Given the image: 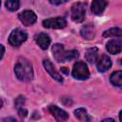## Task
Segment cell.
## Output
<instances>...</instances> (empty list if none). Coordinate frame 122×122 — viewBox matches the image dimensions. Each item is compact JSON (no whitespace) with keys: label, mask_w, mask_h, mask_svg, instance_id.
Instances as JSON below:
<instances>
[{"label":"cell","mask_w":122,"mask_h":122,"mask_svg":"<svg viewBox=\"0 0 122 122\" xmlns=\"http://www.w3.org/2000/svg\"><path fill=\"white\" fill-rule=\"evenodd\" d=\"M43 66H44V68L46 69V71L50 73V75H51L53 79H55V80H56L57 82H59V83H63V81H64L63 77L59 74L58 71H56V70L54 69V67H53V65L51 63V61L45 59V60L43 61Z\"/></svg>","instance_id":"cell-10"},{"label":"cell","mask_w":122,"mask_h":122,"mask_svg":"<svg viewBox=\"0 0 122 122\" xmlns=\"http://www.w3.org/2000/svg\"><path fill=\"white\" fill-rule=\"evenodd\" d=\"M101 122H115V121H114V119H112V118H107V119L102 120Z\"/></svg>","instance_id":"cell-25"},{"label":"cell","mask_w":122,"mask_h":122,"mask_svg":"<svg viewBox=\"0 0 122 122\" xmlns=\"http://www.w3.org/2000/svg\"><path fill=\"white\" fill-rule=\"evenodd\" d=\"M28 38V34L25 30L17 28L14 29L10 36H9V43L13 47H19L23 42H25Z\"/></svg>","instance_id":"cell-4"},{"label":"cell","mask_w":122,"mask_h":122,"mask_svg":"<svg viewBox=\"0 0 122 122\" xmlns=\"http://www.w3.org/2000/svg\"><path fill=\"white\" fill-rule=\"evenodd\" d=\"M52 53L57 62H66V61H71L76 59L79 56V53L75 50L71 51H66L62 44H54L52 46Z\"/></svg>","instance_id":"cell-2"},{"label":"cell","mask_w":122,"mask_h":122,"mask_svg":"<svg viewBox=\"0 0 122 122\" xmlns=\"http://www.w3.org/2000/svg\"><path fill=\"white\" fill-rule=\"evenodd\" d=\"M108 3L106 1H101V0H94L92 2V5H91V10L92 11V13L96 14V15H99L101 14L105 8L107 7Z\"/></svg>","instance_id":"cell-13"},{"label":"cell","mask_w":122,"mask_h":122,"mask_svg":"<svg viewBox=\"0 0 122 122\" xmlns=\"http://www.w3.org/2000/svg\"><path fill=\"white\" fill-rule=\"evenodd\" d=\"M80 34L82 37H84L85 39L91 40L94 37L95 34V30H94V27L92 25H85L84 27L81 28L80 30Z\"/></svg>","instance_id":"cell-14"},{"label":"cell","mask_w":122,"mask_h":122,"mask_svg":"<svg viewBox=\"0 0 122 122\" xmlns=\"http://www.w3.org/2000/svg\"><path fill=\"white\" fill-rule=\"evenodd\" d=\"M67 26L65 17L48 18L43 21V27L47 29H63Z\"/></svg>","instance_id":"cell-6"},{"label":"cell","mask_w":122,"mask_h":122,"mask_svg":"<svg viewBox=\"0 0 122 122\" xmlns=\"http://www.w3.org/2000/svg\"><path fill=\"white\" fill-rule=\"evenodd\" d=\"M104 37H121L122 36V29L120 28H111L108 30L103 32Z\"/></svg>","instance_id":"cell-18"},{"label":"cell","mask_w":122,"mask_h":122,"mask_svg":"<svg viewBox=\"0 0 122 122\" xmlns=\"http://www.w3.org/2000/svg\"><path fill=\"white\" fill-rule=\"evenodd\" d=\"M24 104H25V97L22 96V95L18 96L14 101V105H15V108L17 110H19L21 108H24Z\"/></svg>","instance_id":"cell-20"},{"label":"cell","mask_w":122,"mask_h":122,"mask_svg":"<svg viewBox=\"0 0 122 122\" xmlns=\"http://www.w3.org/2000/svg\"><path fill=\"white\" fill-rule=\"evenodd\" d=\"M35 41L42 50H47L51 44V38L47 33L40 32L35 36Z\"/></svg>","instance_id":"cell-11"},{"label":"cell","mask_w":122,"mask_h":122,"mask_svg":"<svg viewBox=\"0 0 122 122\" xmlns=\"http://www.w3.org/2000/svg\"><path fill=\"white\" fill-rule=\"evenodd\" d=\"M49 110L51 112V113L52 114V116L55 118V120L57 122H65L68 118H69V114L67 112H65L64 110L58 108L57 106L51 105L49 107Z\"/></svg>","instance_id":"cell-8"},{"label":"cell","mask_w":122,"mask_h":122,"mask_svg":"<svg viewBox=\"0 0 122 122\" xmlns=\"http://www.w3.org/2000/svg\"><path fill=\"white\" fill-rule=\"evenodd\" d=\"M86 16L85 4L82 2L74 3L71 7V19L76 23H81L84 21Z\"/></svg>","instance_id":"cell-5"},{"label":"cell","mask_w":122,"mask_h":122,"mask_svg":"<svg viewBox=\"0 0 122 122\" xmlns=\"http://www.w3.org/2000/svg\"><path fill=\"white\" fill-rule=\"evenodd\" d=\"M14 73L16 77L24 82H29L33 77L32 66L26 58L20 57L14 65Z\"/></svg>","instance_id":"cell-1"},{"label":"cell","mask_w":122,"mask_h":122,"mask_svg":"<svg viewBox=\"0 0 122 122\" xmlns=\"http://www.w3.org/2000/svg\"><path fill=\"white\" fill-rule=\"evenodd\" d=\"M74 115H75V117L78 120H80L82 122H90L92 120L91 115L88 113L87 110L84 109V108H78V109H76L74 111Z\"/></svg>","instance_id":"cell-15"},{"label":"cell","mask_w":122,"mask_h":122,"mask_svg":"<svg viewBox=\"0 0 122 122\" xmlns=\"http://www.w3.org/2000/svg\"><path fill=\"white\" fill-rule=\"evenodd\" d=\"M107 51L112 54H117L122 51V39L114 38L108 41L106 45Z\"/></svg>","instance_id":"cell-9"},{"label":"cell","mask_w":122,"mask_h":122,"mask_svg":"<svg viewBox=\"0 0 122 122\" xmlns=\"http://www.w3.org/2000/svg\"><path fill=\"white\" fill-rule=\"evenodd\" d=\"M5 5H6V7H7V9H8L9 10L14 11V10H18L20 3H19V1H17V0H9V1H6Z\"/></svg>","instance_id":"cell-19"},{"label":"cell","mask_w":122,"mask_h":122,"mask_svg":"<svg viewBox=\"0 0 122 122\" xmlns=\"http://www.w3.org/2000/svg\"><path fill=\"white\" fill-rule=\"evenodd\" d=\"M4 53H5V48H4V46L3 45H1V59L3 58V56H4Z\"/></svg>","instance_id":"cell-24"},{"label":"cell","mask_w":122,"mask_h":122,"mask_svg":"<svg viewBox=\"0 0 122 122\" xmlns=\"http://www.w3.org/2000/svg\"><path fill=\"white\" fill-rule=\"evenodd\" d=\"M66 2H67L66 0H58V1H56V0H51L50 1V3L52 4V5H61V4H64Z\"/></svg>","instance_id":"cell-22"},{"label":"cell","mask_w":122,"mask_h":122,"mask_svg":"<svg viewBox=\"0 0 122 122\" xmlns=\"http://www.w3.org/2000/svg\"><path fill=\"white\" fill-rule=\"evenodd\" d=\"M112 67V61L109 56L107 55H102L98 61H97V70L100 72L107 71L110 68Z\"/></svg>","instance_id":"cell-12"},{"label":"cell","mask_w":122,"mask_h":122,"mask_svg":"<svg viewBox=\"0 0 122 122\" xmlns=\"http://www.w3.org/2000/svg\"><path fill=\"white\" fill-rule=\"evenodd\" d=\"M3 122H18L14 117H5L3 118Z\"/></svg>","instance_id":"cell-23"},{"label":"cell","mask_w":122,"mask_h":122,"mask_svg":"<svg viewBox=\"0 0 122 122\" xmlns=\"http://www.w3.org/2000/svg\"><path fill=\"white\" fill-rule=\"evenodd\" d=\"M119 120H120V122H122V111L119 112Z\"/></svg>","instance_id":"cell-26"},{"label":"cell","mask_w":122,"mask_h":122,"mask_svg":"<svg viewBox=\"0 0 122 122\" xmlns=\"http://www.w3.org/2000/svg\"><path fill=\"white\" fill-rule=\"evenodd\" d=\"M18 18L19 20L25 25V26H30V25H33L36 20H37V16L36 14L32 11V10H24L22 11L21 13L18 14Z\"/></svg>","instance_id":"cell-7"},{"label":"cell","mask_w":122,"mask_h":122,"mask_svg":"<svg viewBox=\"0 0 122 122\" xmlns=\"http://www.w3.org/2000/svg\"><path fill=\"white\" fill-rule=\"evenodd\" d=\"M71 73L72 76L78 80H86L90 76V71L88 69V66L82 61H78L73 65Z\"/></svg>","instance_id":"cell-3"},{"label":"cell","mask_w":122,"mask_h":122,"mask_svg":"<svg viewBox=\"0 0 122 122\" xmlns=\"http://www.w3.org/2000/svg\"><path fill=\"white\" fill-rule=\"evenodd\" d=\"M110 81L113 86L122 89V71L112 72L110 77Z\"/></svg>","instance_id":"cell-16"},{"label":"cell","mask_w":122,"mask_h":122,"mask_svg":"<svg viewBox=\"0 0 122 122\" xmlns=\"http://www.w3.org/2000/svg\"><path fill=\"white\" fill-rule=\"evenodd\" d=\"M98 49L93 47L89 49L86 51V59L87 61H89L90 63H95L96 61H98Z\"/></svg>","instance_id":"cell-17"},{"label":"cell","mask_w":122,"mask_h":122,"mask_svg":"<svg viewBox=\"0 0 122 122\" xmlns=\"http://www.w3.org/2000/svg\"><path fill=\"white\" fill-rule=\"evenodd\" d=\"M17 111H18L19 115L22 116V117H26L27 114H28V111H27L25 108H21V109H19V110H17Z\"/></svg>","instance_id":"cell-21"}]
</instances>
